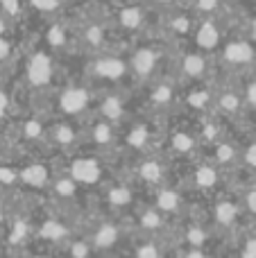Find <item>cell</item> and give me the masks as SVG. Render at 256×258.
Returning a JSON list of instances; mask_svg holds the SVG:
<instances>
[{
    "mask_svg": "<svg viewBox=\"0 0 256 258\" xmlns=\"http://www.w3.org/2000/svg\"><path fill=\"white\" fill-rule=\"evenodd\" d=\"M80 229L91 240L100 258H122L130 245L134 229L125 215H113L107 211H86L80 220Z\"/></svg>",
    "mask_w": 256,
    "mask_h": 258,
    "instance_id": "6da1fadb",
    "label": "cell"
},
{
    "mask_svg": "<svg viewBox=\"0 0 256 258\" xmlns=\"http://www.w3.org/2000/svg\"><path fill=\"white\" fill-rule=\"evenodd\" d=\"M100 89L89 82L84 75L73 77V80L59 82L57 89L48 95L43 111L48 116L68 118V120L84 122L95 113Z\"/></svg>",
    "mask_w": 256,
    "mask_h": 258,
    "instance_id": "7a4b0ae2",
    "label": "cell"
},
{
    "mask_svg": "<svg viewBox=\"0 0 256 258\" xmlns=\"http://www.w3.org/2000/svg\"><path fill=\"white\" fill-rule=\"evenodd\" d=\"M77 183L80 188L91 197V192H98L113 174L118 172V161L113 156H104L98 152L89 150H77L68 156L54 159Z\"/></svg>",
    "mask_w": 256,
    "mask_h": 258,
    "instance_id": "3957f363",
    "label": "cell"
},
{
    "mask_svg": "<svg viewBox=\"0 0 256 258\" xmlns=\"http://www.w3.org/2000/svg\"><path fill=\"white\" fill-rule=\"evenodd\" d=\"M163 118H154L150 113L139 111L120 127V143H118V165L143 156L161 147Z\"/></svg>",
    "mask_w": 256,
    "mask_h": 258,
    "instance_id": "277c9868",
    "label": "cell"
},
{
    "mask_svg": "<svg viewBox=\"0 0 256 258\" xmlns=\"http://www.w3.org/2000/svg\"><path fill=\"white\" fill-rule=\"evenodd\" d=\"M175 45L170 41H141L127 52V61H130L132 80L134 86L141 89L148 82L157 80L163 73H170L172 59H175Z\"/></svg>",
    "mask_w": 256,
    "mask_h": 258,
    "instance_id": "5b68a950",
    "label": "cell"
},
{
    "mask_svg": "<svg viewBox=\"0 0 256 258\" xmlns=\"http://www.w3.org/2000/svg\"><path fill=\"white\" fill-rule=\"evenodd\" d=\"M175 168L177 163L161 150L148 152V154L136 156V159L118 165V170L134 181V186L139 188L143 197L154 192L157 188L166 186V183L175 181Z\"/></svg>",
    "mask_w": 256,
    "mask_h": 258,
    "instance_id": "8992f818",
    "label": "cell"
},
{
    "mask_svg": "<svg viewBox=\"0 0 256 258\" xmlns=\"http://www.w3.org/2000/svg\"><path fill=\"white\" fill-rule=\"evenodd\" d=\"M139 93V109L154 118H170L179 111L184 84L172 73H163L157 80L148 82L145 86L136 89Z\"/></svg>",
    "mask_w": 256,
    "mask_h": 258,
    "instance_id": "52a82bcc",
    "label": "cell"
},
{
    "mask_svg": "<svg viewBox=\"0 0 256 258\" xmlns=\"http://www.w3.org/2000/svg\"><path fill=\"white\" fill-rule=\"evenodd\" d=\"M82 75L89 82H93L98 89H118V86L136 89L134 80H132L127 52L102 50V52L89 54L84 68H82Z\"/></svg>",
    "mask_w": 256,
    "mask_h": 258,
    "instance_id": "ba28073f",
    "label": "cell"
},
{
    "mask_svg": "<svg viewBox=\"0 0 256 258\" xmlns=\"http://www.w3.org/2000/svg\"><path fill=\"white\" fill-rule=\"evenodd\" d=\"M179 165H184L186 174L181 179H177V183H181V186L190 192V197H193L195 202L200 200L204 204V202H209L211 197H216L218 192H222L225 188L231 186L229 174H227L225 170H220L204 154L198 156L195 161H190V163H179Z\"/></svg>",
    "mask_w": 256,
    "mask_h": 258,
    "instance_id": "9c48e42d",
    "label": "cell"
},
{
    "mask_svg": "<svg viewBox=\"0 0 256 258\" xmlns=\"http://www.w3.org/2000/svg\"><path fill=\"white\" fill-rule=\"evenodd\" d=\"M204 218L211 224V229L218 236L225 240V245L245 227L247 218H245V211L240 206L238 192L234 186L225 188L222 192H218L216 197H211L209 202H204Z\"/></svg>",
    "mask_w": 256,
    "mask_h": 258,
    "instance_id": "30bf717a",
    "label": "cell"
},
{
    "mask_svg": "<svg viewBox=\"0 0 256 258\" xmlns=\"http://www.w3.org/2000/svg\"><path fill=\"white\" fill-rule=\"evenodd\" d=\"M216 77L220 80H245L256 73V43L247 36H231L225 39L216 54Z\"/></svg>",
    "mask_w": 256,
    "mask_h": 258,
    "instance_id": "8fae6325",
    "label": "cell"
},
{
    "mask_svg": "<svg viewBox=\"0 0 256 258\" xmlns=\"http://www.w3.org/2000/svg\"><path fill=\"white\" fill-rule=\"evenodd\" d=\"M23 84L32 95L48 100V95L59 84V54L52 52L48 45L34 50L23 66Z\"/></svg>",
    "mask_w": 256,
    "mask_h": 258,
    "instance_id": "7c38bea8",
    "label": "cell"
},
{
    "mask_svg": "<svg viewBox=\"0 0 256 258\" xmlns=\"http://www.w3.org/2000/svg\"><path fill=\"white\" fill-rule=\"evenodd\" d=\"M141 200H143L141 190L120 170L93 195L95 209L107 211V213H113V215H125V218L134 211V206L139 204Z\"/></svg>",
    "mask_w": 256,
    "mask_h": 258,
    "instance_id": "4fadbf2b",
    "label": "cell"
},
{
    "mask_svg": "<svg viewBox=\"0 0 256 258\" xmlns=\"http://www.w3.org/2000/svg\"><path fill=\"white\" fill-rule=\"evenodd\" d=\"M127 220H130L134 233L161 238V240H168V242H172V245H175L177 224H179V222H175L172 218H168V215L163 213L159 206H154L152 202L145 200V197L134 206V211L127 215Z\"/></svg>",
    "mask_w": 256,
    "mask_h": 258,
    "instance_id": "5bb4252c",
    "label": "cell"
},
{
    "mask_svg": "<svg viewBox=\"0 0 256 258\" xmlns=\"http://www.w3.org/2000/svg\"><path fill=\"white\" fill-rule=\"evenodd\" d=\"M170 73L184 86L216 80V59H213V54L202 52L195 45L186 50H177Z\"/></svg>",
    "mask_w": 256,
    "mask_h": 258,
    "instance_id": "9a60e30c",
    "label": "cell"
},
{
    "mask_svg": "<svg viewBox=\"0 0 256 258\" xmlns=\"http://www.w3.org/2000/svg\"><path fill=\"white\" fill-rule=\"evenodd\" d=\"M82 141H84V122L50 116L45 134V156L50 159L68 156L82 150Z\"/></svg>",
    "mask_w": 256,
    "mask_h": 258,
    "instance_id": "2e32d148",
    "label": "cell"
},
{
    "mask_svg": "<svg viewBox=\"0 0 256 258\" xmlns=\"http://www.w3.org/2000/svg\"><path fill=\"white\" fill-rule=\"evenodd\" d=\"M139 111L141 109H139V93H136V89H127V86L100 89L98 104H95V113L98 116L107 118V120L122 127Z\"/></svg>",
    "mask_w": 256,
    "mask_h": 258,
    "instance_id": "e0dca14e",
    "label": "cell"
},
{
    "mask_svg": "<svg viewBox=\"0 0 256 258\" xmlns=\"http://www.w3.org/2000/svg\"><path fill=\"white\" fill-rule=\"evenodd\" d=\"M213 113L227 120L229 125L245 127L247 118V100L240 80H218L216 77V102H213Z\"/></svg>",
    "mask_w": 256,
    "mask_h": 258,
    "instance_id": "ac0fdd59",
    "label": "cell"
},
{
    "mask_svg": "<svg viewBox=\"0 0 256 258\" xmlns=\"http://www.w3.org/2000/svg\"><path fill=\"white\" fill-rule=\"evenodd\" d=\"M118 143H120V125L107 120V118L93 116L84 120V141H82V150L98 152L104 156H118Z\"/></svg>",
    "mask_w": 256,
    "mask_h": 258,
    "instance_id": "d6986e66",
    "label": "cell"
},
{
    "mask_svg": "<svg viewBox=\"0 0 256 258\" xmlns=\"http://www.w3.org/2000/svg\"><path fill=\"white\" fill-rule=\"evenodd\" d=\"M207 159H211L220 170H225L234 181L240 172V134L231 127L222 136H218L213 143H209L202 152Z\"/></svg>",
    "mask_w": 256,
    "mask_h": 258,
    "instance_id": "ffe728a7",
    "label": "cell"
},
{
    "mask_svg": "<svg viewBox=\"0 0 256 258\" xmlns=\"http://www.w3.org/2000/svg\"><path fill=\"white\" fill-rule=\"evenodd\" d=\"M145 200H150L154 206H159V209H161L168 218L175 220V222L184 220L186 215L195 209V200L190 197V192L177 181H170V183H166V186L157 188L154 192L145 195Z\"/></svg>",
    "mask_w": 256,
    "mask_h": 258,
    "instance_id": "44dd1931",
    "label": "cell"
},
{
    "mask_svg": "<svg viewBox=\"0 0 256 258\" xmlns=\"http://www.w3.org/2000/svg\"><path fill=\"white\" fill-rule=\"evenodd\" d=\"M213 102H216V80L190 84V86H184L181 104H179V111L177 113L195 120V118L213 113Z\"/></svg>",
    "mask_w": 256,
    "mask_h": 258,
    "instance_id": "7402d4cb",
    "label": "cell"
},
{
    "mask_svg": "<svg viewBox=\"0 0 256 258\" xmlns=\"http://www.w3.org/2000/svg\"><path fill=\"white\" fill-rule=\"evenodd\" d=\"M225 25L220 16H198V25L193 32V45L202 52L216 54L220 45L225 43Z\"/></svg>",
    "mask_w": 256,
    "mask_h": 258,
    "instance_id": "603a6c76",
    "label": "cell"
},
{
    "mask_svg": "<svg viewBox=\"0 0 256 258\" xmlns=\"http://www.w3.org/2000/svg\"><path fill=\"white\" fill-rule=\"evenodd\" d=\"M75 45L86 54L109 50V25L100 18H86L75 30Z\"/></svg>",
    "mask_w": 256,
    "mask_h": 258,
    "instance_id": "cb8c5ba5",
    "label": "cell"
},
{
    "mask_svg": "<svg viewBox=\"0 0 256 258\" xmlns=\"http://www.w3.org/2000/svg\"><path fill=\"white\" fill-rule=\"evenodd\" d=\"M48 120L50 116L41 109V111H32L27 116H23L16 122V136L21 143L30 147H39L41 152H45V134H48Z\"/></svg>",
    "mask_w": 256,
    "mask_h": 258,
    "instance_id": "d4e9b609",
    "label": "cell"
},
{
    "mask_svg": "<svg viewBox=\"0 0 256 258\" xmlns=\"http://www.w3.org/2000/svg\"><path fill=\"white\" fill-rule=\"evenodd\" d=\"M163 36L166 41H170L172 45L179 43L184 39H193L195 25H198V14L190 12H181V9H170L163 18Z\"/></svg>",
    "mask_w": 256,
    "mask_h": 258,
    "instance_id": "484cf974",
    "label": "cell"
},
{
    "mask_svg": "<svg viewBox=\"0 0 256 258\" xmlns=\"http://www.w3.org/2000/svg\"><path fill=\"white\" fill-rule=\"evenodd\" d=\"M172 242L152 236L134 233L122 258H172Z\"/></svg>",
    "mask_w": 256,
    "mask_h": 258,
    "instance_id": "4316f807",
    "label": "cell"
},
{
    "mask_svg": "<svg viewBox=\"0 0 256 258\" xmlns=\"http://www.w3.org/2000/svg\"><path fill=\"white\" fill-rule=\"evenodd\" d=\"M116 25L120 32L141 36L145 32V27H148V9L139 3L122 5L116 14Z\"/></svg>",
    "mask_w": 256,
    "mask_h": 258,
    "instance_id": "83f0119b",
    "label": "cell"
},
{
    "mask_svg": "<svg viewBox=\"0 0 256 258\" xmlns=\"http://www.w3.org/2000/svg\"><path fill=\"white\" fill-rule=\"evenodd\" d=\"M222 258H256V224H245L225 245Z\"/></svg>",
    "mask_w": 256,
    "mask_h": 258,
    "instance_id": "f1b7e54d",
    "label": "cell"
},
{
    "mask_svg": "<svg viewBox=\"0 0 256 258\" xmlns=\"http://www.w3.org/2000/svg\"><path fill=\"white\" fill-rule=\"evenodd\" d=\"M45 45H48L52 52L63 54V52H71L75 45V30L66 25L61 21H52L45 30Z\"/></svg>",
    "mask_w": 256,
    "mask_h": 258,
    "instance_id": "f546056e",
    "label": "cell"
},
{
    "mask_svg": "<svg viewBox=\"0 0 256 258\" xmlns=\"http://www.w3.org/2000/svg\"><path fill=\"white\" fill-rule=\"evenodd\" d=\"M240 177H256V127L254 129L245 127L243 136H240V172L236 179Z\"/></svg>",
    "mask_w": 256,
    "mask_h": 258,
    "instance_id": "4dcf8cb0",
    "label": "cell"
},
{
    "mask_svg": "<svg viewBox=\"0 0 256 258\" xmlns=\"http://www.w3.org/2000/svg\"><path fill=\"white\" fill-rule=\"evenodd\" d=\"M59 254H61V258H100L91 240L82 233V229H77L68 240L59 245Z\"/></svg>",
    "mask_w": 256,
    "mask_h": 258,
    "instance_id": "1f68e13d",
    "label": "cell"
},
{
    "mask_svg": "<svg viewBox=\"0 0 256 258\" xmlns=\"http://www.w3.org/2000/svg\"><path fill=\"white\" fill-rule=\"evenodd\" d=\"M231 186L238 192L240 206L245 211V218L249 224H256V177H240Z\"/></svg>",
    "mask_w": 256,
    "mask_h": 258,
    "instance_id": "d6a6232c",
    "label": "cell"
},
{
    "mask_svg": "<svg viewBox=\"0 0 256 258\" xmlns=\"http://www.w3.org/2000/svg\"><path fill=\"white\" fill-rule=\"evenodd\" d=\"M172 258H222V251L204 249V247L175 245V247H172Z\"/></svg>",
    "mask_w": 256,
    "mask_h": 258,
    "instance_id": "836d02e7",
    "label": "cell"
},
{
    "mask_svg": "<svg viewBox=\"0 0 256 258\" xmlns=\"http://www.w3.org/2000/svg\"><path fill=\"white\" fill-rule=\"evenodd\" d=\"M222 5H225V0H193L190 9L198 16H220Z\"/></svg>",
    "mask_w": 256,
    "mask_h": 258,
    "instance_id": "e575fe53",
    "label": "cell"
},
{
    "mask_svg": "<svg viewBox=\"0 0 256 258\" xmlns=\"http://www.w3.org/2000/svg\"><path fill=\"white\" fill-rule=\"evenodd\" d=\"M23 258H61V254H59V249H54V247L41 245V242H30V245L25 247Z\"/></svg>",
    "mask_w": 256,
    "mask_h": 258,
    "instance_id": "d590c367",
    "label": "cell"
},
{
    "mask_svg": "<svg viewBox=\"0 0 256 258\" xmlns=\"http://www.w3.org/2000/svg\"><path fill=\"white\" fill-rule=\"evenodd\" d=\"M27 5L39 14H45V16H52L61 9V0H27Z\"/></svg>",
    "mask_w": 256,
    "mask_h": 258,
    "instance_id": "8d00e7d4",
    "label": "cell"
},
{
    "mask_svg": "<svg viewBox=\"0 0 256 258\" xmlns=\"http://www.w3.org/2000/svg\"><path fill=\"white\" fill-rule=\"evenodd\" d=\"M0 14H5L7 18L16 21L23 14V0H0Z\"/></svg>",
    "mask_w": 256,
    "mask_h": 258,
    "instance_id": "74e56055",
    "label": "cell"
},
{
    "mask_svg": "<svg viewBox=\"0 0 256 258\" xmlns=\"http://www.w3.org/2000/svg\"><path fill=\"white\" fill-rule=\"evenodd\" d=\"M14 59V43L7 36H0V66Z\"/></svg>",
    "mask_w": 256,
    "mask_h": 258,
    "instance_id": "f35d334b",
    "label": "cell"
},
{
    "mask_svg": "<svg viewBox=\"0 0 256 258\" xmlns=\"http://www.w3.org/2000/svg\"><path fill=\"white\" fill-rule=\"evenodd\" d=\"M9 109H12V95L7 93V91L0 86V122L7 118V113H9Z\"/></svg>",
    "mask_w": 256,
    "mask_h": 258,
    "instance_id": "ab89813d",
    "label": "cell"
},
{
    "mask_svg": "<svg viewBox=\"0 0 256 258\" xmlns=\"http://www.w3.org/2000/svg\"><path fill=\"white\" fill-rule=\"evenodd\" d=\"M245 36H247L252 43H256V16L249 18L247 25H245Z\"/></svg>",
    "mask_w": 256,
    "mask_h": 258,
    "instance_id": "60d3db41",
    "label": "cell"
},
{
    "mask_svg": "<svg viewBox=\"0 0 256 258\" xmlns=\"http://www.w3.org/2000/svg\"><path fill=\"white\" fill-rule=\"evenodd\" d=\"M157 7H161L163 12H170V9H177V5L181 3V0H152Z\"/></svg>",
    "mask_w": 256,
    "mask_h": 258,
    "instance_id": "b9f144b4",
    "label": "cell"
},
{
    "mask_svg": "<svg viewBox=\"0 0 256 258\" xmlns=\"http://www.w3.org/2000/svg\"><path fill=\"white\" fill-rule=\"evenodd\" d=\"M9 27H12V18H7L5 14H0V36H7Z\"/></svg>",
    "mask_w": 256,
    "mask_h": 258,
    "instance_id": "7bdbcfd3",
    "label": "cell"
},
{
    "mask_svg": "<svg viewBox=\"0 0 256 258\" xmlns=\"http://www.w3.org/2000/svg\"><path fill=\"white\" fill-rule=\"evenodd\" d=\"M5 224H7V202L0 195V229H3Z\"/></svg>",
    "mask_w": 256,
    "mask_h": 258,
    "instance_id": "ee69618b",
    "label": "cell"
}]
</instances>
